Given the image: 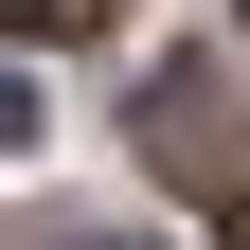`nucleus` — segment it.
<instances>
[{
  "label": "nucleus",
  "mask_w": 250,
  "mask_h": 250,
  "mask_svg": "<svg viewBox=\"0 0 250 250\" xmlns=\"http://www.w3.org/2000/svg\"><path fill=\"white\" fill-rule=\"evenodd\" d=\"M143 161L179 197H250V72L232 54H161L143 72Z\"/></svg>",
  "instance_id": "obj_1"
},
{
  "label": "nucleus",
  "mask_w": 250,
  "mask_h": 250,
  "mask_svg": "<svg viewBox=\"0 0 250 250\" xmlns=\"http://www.w3.org/2000/svg\"><path fill=\"white\" fill-rule=\"evenodd\" d=\"M0 36H89V0H0Z\"/></svg>",
  "instance_id": "obj_2"
},
{
  "label": "nucleus",
  "mask_w": 250,
  "mask_h": 250,
  "mask_svg": "<svg viewBox=\"0 0 250 250\" xmlns=\"http://www.w3.org/2000/svg\"><path fill=\"white\" fill-rule=\"evenodd\" d=\"M0 143H36V89H18V72H0Z\"/></svg>",
  "instance_id": "obj_3"
},
{
  "label": "nucleus",
  "mask_w": 250,
  "mask_h": 250,
  "mask_svg": "<svg viewBox=\"0 0 250 250\" xmlns=\"http://www.w3.org/2000/svg\"><path fill=\"white\" fill-rule=\"evenodd\" d=\"M72 250H143V232H72Z\"/></svg>",
  "instance_id": "obj_4"
},
{
  "label": "nucleus",
  "mask_w": 250,
  "mask_h": 250,
  "mask_svg": "<svg viewBox=\"0 0 250 250\" xmlns=\"http://www.w3.org/2000/svg\"><path fill=\"white\" fill-rule=\"evenodd\" d=\"M232 214H250V197H232Z\"/></svg>",
  "instance_id": "obj_5"
}]
</instances>
